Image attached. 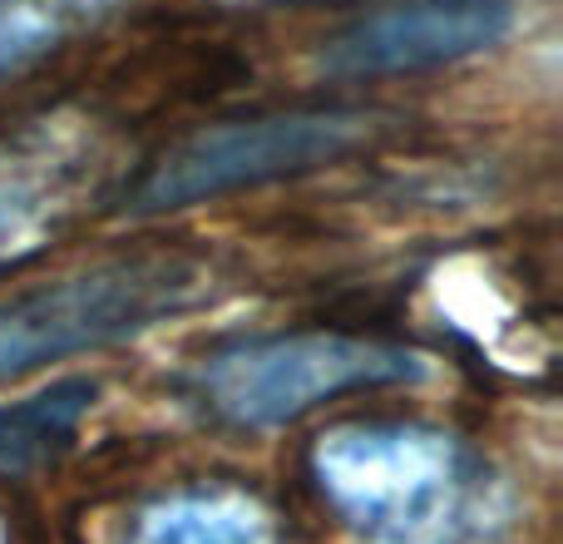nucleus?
<instances>
[{"mask_svg":"<svg viewBox=\"0 0 563 544\" xmlns=\"http://www.w3.org/2000/svg\"><path fill=\"white\" fill-rule=\"evenodd\" d=\"M321 500L361 544H470L489 525L485 460L420 421H351L311 446Z\"/></svg>","mask_w":563,"mask_h":544,"instance_id":"f257e3e1","label":"nucleus"},{"mask_svg":"<svg viewBox=\"0 0 563 544\" xmlns=\"http://www.w3.org/2000/svg\"><path fill=\"white\" fill-rule=\"evenodd\" d=\"M218 292V268L194 253H139L40 282L0 302V381L65 357L144 337Z\"/></svg>","mask_w":563,"mask_h":544,"instance_id":"f03ea898","label":"nucleus"},{"mask_svg":"<svg viewBox=\"0 0 563 544\" xmlns=\"http://www.w3.org/2000/svg\"><path fill=\"white\" fill-rule=\"evenodd\" d=\"M426 377V357L410 347L341 331H291L257 337L203 357L188 377V401L223 426H287L307 411L351 391L396 387Z\"/></svg>","mask_w":563,"mask_h":544,"instance_id":"7ed1b4c3","label":"nucleus"},{"mask_svg":"<svg viewBox=\"0 0 563 544\" xmlns=\"http://www.w3.org/2000/svg\"><path fill=\"white\" fill-rule=\"evenodd\" d=\"M380 119L366 109H287V115H257L213 124L203 134L158 154V164L134 178L124 194L129 214H168L203 198L243 194L277 178H297L356 154Z\"/></svg>","mask_w":563,"mask_h":544,"instance_id":"20e7f679","label":"nucleus"},{"mask_svg":"<svg viewBox=\"0 0 563 544\" xmlns=\"http://www.w3.org/2000/svg\"><path fill=\"white\" fill-rule=\"evenodd\" d=\"M515 30V0H390L321 45L327 79L420 75L485 55Z\"/></svg>","mask_w":563,"mask_h":544,"instance_id":"39448f33","label":"nucleus"},{"mask_svg":"<svg viewBox=\"0 0 563 544\" xmlns=\"http://www.w3.org/2000/svg\"><path fill=\"white\" fill-rule=\"evenodd\" d=\"M99 149L75 124L35 129L0 149V268L40 253L89 194Z\"/></svg>","mask_w":563,"mask_h":544,"instance_id":"423d86ee","label":"nucleus"},{"mask_svg":"<svg viewBox=\"0 0 563 544\" xmlns=\"http://www.w3.org/2000/svg\"><path fill=\"white\" fill-rule=\"evenodd\" d=\"M124 544H287L277 520L233 486H194L158 496L129 525Z\"/></svg>","mask_w":563,"mask_h":544,"instance_id":"0eeeda50","label":"nucleus"},{"mask_svg":"<svg viewBox=\"0 0 563 544\" xmlns=\"http://www.w3.org/2000/svg\"><path fill=\"white\" fill-rule=\"evenodd\" d=\"M95 401H99L95 381L69 377L25 401L0 406V470H35L45 460H55L75 440V431L85 426Z\"/></svg>","mask_w":563,"mask_h":544,"instance_id":"6e6552de","label":"nucleus"},{"mask_svg":"<svg viewBox=\"0 0 563 544\" xmlns=\"http://www.w3.org/2000/svg\"><path fill=\"white\" fill-rule=\"evenodd\" d=\"M114 0H0V79L99 20Z\"/></svg>","mask_w":563,"mask_h":544,"instance_id":"1a4fd4ad","label":"nucleus"}]
</instances>
